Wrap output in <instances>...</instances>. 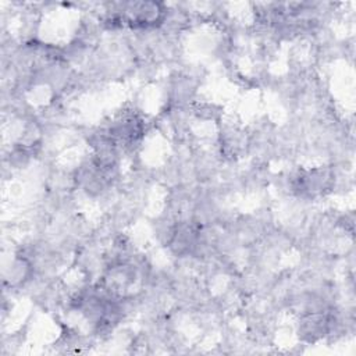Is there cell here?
I'll use <instances>...</instances> for the list:
<instances>
[{
	"label": "cell",
	"instance_id": "1",
	"mask_svg": "<svg viewBox=\"0 0 356 356\" xmlns=\"http://www.w3.org/2000/svg\"><path fill=\"white\" fill-rule=\"evenodd\" d=\"M121 13L115 15L117 19L124 21L132 28H152L163 22L165 8L160 3L153 1H134L121 4Z\"/></svg>",
	"mask_w": 356,
	"mask_h": 356
}]
</instances>
